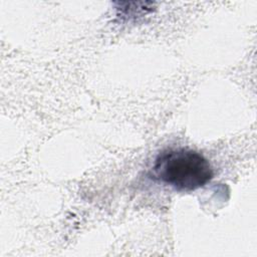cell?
Listing matches in <instances>:
<instances>
[{
  "mask_svg": "<svg viewBox=\"0 0 257 257\" xmlns=\"http://www.w3.org/2000/svg\"><path fill=\"white\" fill-rule=\"evenodd\" d=\"M213 175L209 161L202 154L184 148L162 152L152 167V178L183 192L204 187Z\"/></svg>",
  "mask_w": 257,
  "mask_h": 257,
  "instance_id": "1",
  "label": "cell"
},
{
  "mask_svg": "<svg viewBox=\"0 0 257 257\" xmlns=\"http://www.w3.org/2000/svg\"><path fill=\"white\" fill-rule=\"evenodd\" d=\"M152 3L150 2H139L137 8L136 2H119L117 7V16L121 18H135L137 16H143L144 14L146 15L147 13L151 12L153 9L149 5Z\"/></svg>",
  "mask_w": 257,
  "mask_h": 257,
  "instance_id": "2",
  "label": "cell"
}]
</instances>
